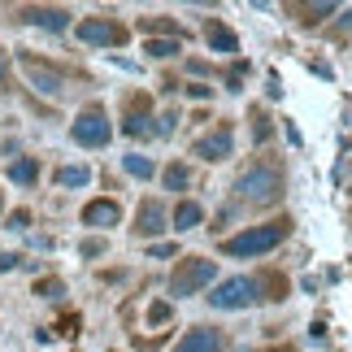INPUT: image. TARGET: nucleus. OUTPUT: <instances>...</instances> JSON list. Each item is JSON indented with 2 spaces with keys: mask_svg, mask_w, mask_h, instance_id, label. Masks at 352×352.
Wrapping results in <instances>:
<instances>
[{
  "mask_svg": "<svg viewBox=\"0 0 352 352\" xmlns=\"http://www.w3.org/2000/svg\"><path fill=\"white\" fill-rule=\"evenodd\" d=\"M235 192L243 196V205H274V200L283 196V174H278V166L256 161V166H248L239 174Z\"/></svg>",
  "mask_w": 352,
  "mask_h": 352,
  "instance_id": "1",
  "label": "nucleus"
},
{
  "mask_svg": "<svg viewBox=\"0 0 352 352\" xmlns=\"http://www.w3.org/2000/svg\"><path fill=\"white\" fill-rule=\"evenodd\" d=\"M287 231H292V222L287 218H278V222H265V226H252V231H243V235H231L222 243L231 256H261V252H270L274 243H283L287 239Z\"/></svg>",
  "mask_w": 352,
  "mask_h": 352,
  "instance_id": "2",
  "label": "nucleus"
},
{
  "mask_svg": "<svg viewBox=\"0 0 352 352\" xmlns=\"http://www.w3.org/2000/svg\"><path fill=\"white\" fill-rule=\"evenodd\" d=\"M218 278V265L205 261V256H187V261L174 270L170 278V296H196L200 287H209V283Z\"/></svg>",
  "mask_w": 352,
  "mask_h": 352,
  "instance_id": "3",
  "label": "nucleus"
},
{
  "mask_svg": "<svg viewBox=\"0 0 352 352\" xmlns=\"http://www.w3.org/2000/svg\"><path fill=\"white\" fill-rule=\"evenodd\" d=\"M70 135H74V144H83V148H104L113 126H109V118H104V109H83L78 122L70 126Z\"/></svg>",
  "mask_w": 352,
  "mask_h": 352,
  "instance_id": "4",
  "label": "nucleus"
},
{
  "mask_svg": "<svg viewBox=\"0 0 352 352\" xmlns=\"http://www.w3.org/2000/svg\"><path fill=\"white\" fill-rule=\"evenodd\" d=\"M252 300H256V283H252V278H226V283H218V287H213V296H209L213 309H248Z\"/></svg>",
  "mask_w": 352,
  "mask_h": 352,
  "instance_id": "5",
  "label": "nucleus"
},
{
  "mask_svg": "<svg viewBox=\"0 0 352 352\" xmlns=\"http://www.w3.org/2000/svg\"><path fill=\"white\" fill-rule=\"evenodd\" d=\"M78 39L91 48H118V44H126V26H118L109 18H87V22H78Z\"/></svg>",
  "mask_w": 352,
  "mask_h": 352,
  "instance_id": "6",
  "label": "nucleus"
},
{
  "mask_svg": "<svg viewBox=\"0 0 352 352\" xmlns=\"http://www.w3.org/2000/svg\"><path fill=\"white\" fill-rule=\"evenodd\" d=\"M174 352H226V335L213 331V327H196V331L183 335Z\"/></svg>",
  "mask_w": 352,
  "mask_h": 352,
  "instance_id": "7",
  "label": "nucleus"
},
{
  "mask_svg": "<svg viewBox=\"0 0 352 352\" xmlns=\"http://www.w3.org/2000/svg\"><path fill=\"white\" fill-rule=\"evenodd\" d=\"M231 148H235L231 131H213V135H200V140L192 144V153L205 157V161H226V157H231Z\"/></svg>",
  "mask_w": 352,
  "mask_h": 352,
  "instance_id": "8",
  "label": "nucleus"
},
{
  "mask_svg": "<svg viewBox=\"0 0 352 352\" xmlns=\"http://www.w3.org/2000/svg\"><path fill=\"white\" fill-rule=\"evenodd\" d=\"M22 70H26V78H31L39 91H48V96H61V74L52 70V65L35 61V57H22Z\"/></svg>",
  "mask_w": 352,
  "mask_h": 352,
  "instance_id": "9",
  "label": "nucleus"
},
{
  "mask_svg": "<svg viewBox=\"0 0 352 352\" xmlns=\"http://www.w3.org/2000/svg\"><path fill=\"white\" fill-rule=\"evenodd\" d=\"M135 231H140V235H161V231H166V209H161V200H144V205H140Z\"/></svg>",
  "mask_w": 352,
  "mask_h": 352,
  "instance_id": "10",
  "label": "nucleus"
},
{
  "mask_svg": "<svg viewBox=\"0 0 352 352\" xmlns=\"http://www.w3.org/2000/svg\"><path fill=\"white\" fill-rule=\"evenodd\" d=\"M22 22L44 26V31H65V26H70V13L65 9H22Z\"/></svg>",
  "mask_w": 352,
  "mask_h": 352,
  "instance_id": "11",
  "label": "nucleus"
},
{
  "mask_svg": "<svg viewBox=\"0 0 352 352\" xmlns=\"http://www.w3.org/2000/svg\"><path fill=\"white\" fill-rule=\"evenodd\" d=\"M118 218H122L118 200H91V205L83 209V222L87 226H118Z\"/></svg>",
  "mask_w": 352,
  "mask_h": 352,
  "instance_id": "12",
  "label": "nucleus"
},
{
  "mask_svg": "<svg viewBox=\"0 0 352 352\" xmlns=\"http://www.w3.org/2000/svg\"><path fill=\"white\" fill-rule=\"evenodd\" d=\"M148 122H153V118H148V100L135 96L131 109H126V118H122V131H126V135H153V126H148Z\"/></svg>",
  "mask_w": 352,
  "mask_h": 352,
  "instance_id": "13",
  "label": "nucleus"
},
{
  "mask_svg": "<svg viewBox=\"0 0 352 352\" xmlns=\"http://www.w3.org/2000/svg\"><path fill=\"white\" fill-rule=\"evenodd\" d=\"M205 39H209V44L218 48V52H235V48H239L235 31H231L226 22H218V18H209V22H205Z\"/></svg>",
  "mask_w": 352,
  "mask_h": 352,
  "instance_id": "14",
  "label": "nucleus"
},
{
  "mask_svg": "<svg viewBox=\"0 0 352 352\" xmlns=\"http://www.w3.org/2000/svg\"><path fill=\"white\" fill-rule=\"evenodd\" d=\"M200 218H205V209H200L196 200H183V205L174 209V231H196Z\"/></svg>",
  "mask_w": 352,
  "mask_h": 352,
  "instance_id": "15",
  "label": "nucleus"
},
{
  "mask_svg": "<svg viewBox=\"0 0 352 352\" xmlns=\"http://www.w3.org/2000/svg\"><path fill=\"white\" fill-rule=\"evenodd\" d=\"M9 179L18 183V187H31L39 179V166H35V157H22V161H13L9 166Z\"/></svg>",
  "mask_w": 352,
  "mask_h": 352,
  "instance_id": "16",
  "label": "nucleus"
},
{
  "mask_svg": "<svg viewBox=\"0 0 352 352\" xmlns=\"http://www.w3.org/2000/svg\"><path fill=\"white\" fill-rule=\"evenodd\" d=\"M161 183H166V192H187L192 174H187V166H183V161H174V166H166V174H161Z\"/></svg>",
  "mask_w": 352,
  "mask_h": 352,
  "instance_id": "17",
  "label": "nucleus"
},
{
  "mask_svg": "<svg viewBox=\"0 0 352 352\" xmlns=\"http://www.w3.org/2000/svg\"><path fill=\"white\" fill-rule=\"evenodd\" d=\"M122 166H126L131 179H153V174H157V166L148 157H140V153H126V157H122Z\"/></svg>",
  "mask_w": 352,
  "mask_h": 352,
  "instance_id": "18",
  "label": "nucleus"
},
{
  "mask_svg": "<svg viewBox=\"0 0 352 352\" xmlns=\"http://www.w3.org/2000/svg\"><path fill=\"white\" fill-rule=\"evenodd\" d=\"M57 183L61 187H87L91 183V170L87 166H61L57 170Z\"/></svg>",
  "mask_w": 352,
  "mask_h": 352,
  "instance_id": "19",
  "label": "nucleus"
},
{
  "mask_svg": "<svg viewBox=\"0 0 352 352\" xmlns=\"http://www.w3.org/2000/svg\"><path fill=\"white\" fill-rule=\"evenodd\" d=\"M144 52H148V57H157V61H166V57H174V52H179V39H148Z\"/></svg>",
  "mask_w": 352,
  "mask_h": 352,
  "instance_id": "20",
  "label": "nucleus"
},
{
  "mask_svg": "<svg viewBox=\"0 0 352 352\" xmlns=\"http://www.w3.org/2000/svg\"><path fill=\"white\" fill-rule=\"evenodd\" d=\"M35 296H44V300H61L65 287H61V278H39L35 283Z\"/></svg>",
  "mask_w": 352,
  "mask_h": 352,
  "instance_id": "21",
  "label": "nucleus"
},
{
  "mask_svg": "<svg viewBox=\"0 0 352 352\" xmlns=\"http://www.w3.org/2000/svg\"><path fill=\"white\" fill-rule=\"evenodd\" d=\"M140 31H144V35H153V31H170V35H174L179 26H174L170 18H144V22H140Z\"/></svg>",
  "mask_w": 352,
  "mask_h": 352,
  "instance_id": "22",
  "label": "nucleus"
},
{
  "mask_svg": "<svg viewBox=\"0 0 352 352\" xmlns=\"http://www.w3.org/2000/svg\"><path fill=\"white\" fill-rule=\"evenodd\" d=\"M78 252H83V256H100L104 252V239H83V243H78Z\"/></svg>",
  "mask_w": 352,
  "mask_h": 352,
  "instance_id": "23",
  "label": "nucleus"
},
{
  "mask_svg": "<svg viewBox=\"0 0 352 352\" xmlns=\"http://www.w3.org/2000/svg\"><path fill=\"white\" fill-rule=\"evenodd\" d=\"M318 13H335V5H305V22H318Z\"/></svg>",
  "mask_w": 352,
  "mask_h": 352,
  "instance_id": "24",
  "label": "nucleus"
},
{
  "mask_svg": "<svg viewBox=\"0 0 352 352\" xmlns=\"http://www.w3.org/2000/svg\"><path fill=\"white\" fill-rule=\"evenodd\" d=\"M26 222H31V213H26V209L9 213V226H13V231H26Z\"/></svg>",
  "mask_w": 352,
  "mask_h": 352,
  "instance_id": "25",
  "label": "nucleus"
},
{
  "mask_svg": "<svg viewBox=\"0 0 352 352\" xmlns=\"http://www.w3.org/2000/svg\"><path fill=\"white\" fill-rule=\"evenodd\" d=\"M13 265H22V256H13V252L0 248V274H5V270H13Z\"/></svg>",
  "mask_w": 352,
  "mask_h": 352,
  "instance_id": "26",
  "label": "nucleus"
},
{
  "mask_svg": "<svg viewBox=\"0 0 352 352\" xmlns=\"http://www.w3.org/2000/svg\"><path fill=\"white\" fill-rule=\"evenodd\" d=\"M148 318H153V322H166V318H170V305H161V300H157L153 309H148Z\"/></svg>",
  "mask_w": 352,
  "mask_h": 352,
  "instance_id": "27",
  "label": "nucleus"
},
{
  "mask_svg": "<svg viewBox=\"0 0 352 352\" xmlns=\"http://www.w3.org/2000/svg\"><path fill=\"white\" fill-rule=\"evenodd\" d=\"M187 96H196V100H205V96H209V87H205V83H192V87H187Z\"/></svg>",
  "mask_w": 352,
  "mask_h": 352,
  "instance_id": "28",
  "label": "nucleus"
},
{
  "mask_svg": "<svg viewBox=\"0 0 352 352\" xmlns=\"http://www.w3.org/2000/svg\"><path fill=\"white\" fill-rule=\"evenodd\" d=\"M153 256H174V243H153Z\"/></svg>",
  "mask_w": 352,
  "mask_h": 352,
  "instance_id": "29",
  "label": "nucleus"
},
{
  "mask_svg": "<svg viewBox=\"0 0 352 352\" xmlns=\"http://www.w3.org/2000/svg\"><path fill=\"white\" fill-rule=\"evenodd\" d=\"M0 83H9V65H5V52H0Z\"/></svg>",
  "mask_w": 352,
  "mask_h": 352,
  "instance_id": "30",
  "label": "nucleus"
},
{
  "mask_svg": "<svg viewBox=\"0 0 352 352\" xmlns=\"http://www.w3.org/2000/svg\"><path fill=\"white\" fill-rule=\"evenodd\" d=\"M340 31H352V9H348L344 18H340Z\"/></svg>",
  "mask_w": 352,
  "mask_h": 352,
  "instance_id": "31",
  "label": "nucleus"
}]
</instances>
